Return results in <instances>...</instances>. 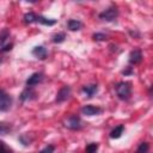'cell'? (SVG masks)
<instances>
[{"label": "cell", "mask_w": 153, "mask_h": 153, "mask_svg": "<svg viewBox=\"0 0 153 153\" xmlns=\"http://www.w3.org/2000/svg\"><path fill=\"white\" fill-rule=\"evenodd\" d=\"M12 47H13V44H12V43H10V44H6V45H4V47H1V48H0V51H1V53H5V51H10V50L12 49Z\"/></svg>", "instance_id": "d4e9b609"}, {"label": "cell", "mask_w": 153, "mask_h": 153, "mask_svg": "<svg viewBox=\"0 0 153 153\" xmlns=\"http://www.w3.org/2000/svg\"><path fill=\"white\" fill-rule=\"evenodd\" d=\"M115 91L120 99L127 100L131 94V84L129 81H121L115 86Z\"/></svg>", "instance_id": "6da1fadb"}, {"label": "cell", "mask_w": 153, "mask_h": 153, "mask_svg": "<svg viewBox=\"0 0 153 153\" xmlns=\"http://www.w3.org/2000/svg\"><path fill=\"white\" fill-rule=\"evenodd\" d=\"M66 38V33L65 32H59V33H55L53 36V42L54 43H62Z\"/></svg>", "instance_id": "ac0fdd59"}, {"label": "cell", "mask_w": 153, "mask_h": 153, "mask_svg": "<svg viewBox=\"0 0 153 153\" xmlns=\"http://www.w3.org/2000/svg\"><path fill=\"white\" fill-rule=\"evenodd\" d=\"M10 37V30L8 29H2L0 32V48L4 45V43L7 41V38Z\"/></svg>", "instance_id": "2e32d148"}, {"label": "cell", "mask_w": 153, "mask_h": 153, "mask_svg": "<svg viewBox=\"0 0 153 153\" xmlns=\"http://www.w3.org/2000/svg\"><path fill=\"white\" fill-rule=\"evenodd\" d=\"M123 130H124V126H117V127H115L111 131H110V137L111 139H118V137H121V135L123 134Z\"/></svg>", "instance_id": "5bb4252c"}, {"label": "cell", "mask_w": 153, "mask_h": 153, "mask_svg": "<svg viewBox=\"0 0 153 153\" xmlns=\"http://www.w3.org/2000/svg\"><path fill=\"white\" fill-rule=\"evenodd\" d=\"M36 23L51 26V25H55V24H56V20H55V19H48V18H45V17H43V16H38V14H37V17H36Z\"/></svg>", "instance_id": "4fadbf2b"}, {"label": "cell", "mask_w": 153, "mask_h": 153, "mask_svg": "<svg viewBox=\"0 0 153 153\" xmlns=\"http://www.w3.org/2000/svg\"><path fill=\"white\" fill-rule=\"evenodd\" d=\"M134 72H133V69H131V67H127V69H123L122 71V74H124V75H129V74H133Z\"/></svg>", "instance_id": "484cf974"}, {"label": "cell", "mask_w": 153, "mask_h": 153, "mask_svg": "<svg viewBox=\"0 0 153 153\" xmlns=\"http://www.w3.org/2000/svg\"><path fill=\"white\" fill-rule=\"evenodd\" d=\"M54 151H55V147L53 145H48L43 149H41L38 153H54Z\"/></svg>", "instance_id": "603a6c76"}, {"label": "cell", "mask_w": 153, "mask_h": 153, "mask_svg": "<svg viewBox=\"0 0 153 153\" xmlns=\"http://www.w3.org/2000/svg\"><path fill=\"white\" fill-rule=\"evenodd\" d=\"M0 153H11V149L6 146L4 141H0Z\"/></svg>", "instance_id": "cb8c5ba5"}, {"label": "cell", "mask_w": 153, "mask_h": 153, "mask_svg": "<svg viewBox=\"0 0 153 153\" xmlns=\"http://www.w3.org/2000/svg\"><path fill=\"white\" fill-rule=\"evenodd\" d=\"M71 92H72V90H71V87L69 86H62L60 90H59V92H57V94H56V103H63L65 100H67L68 98H69V96H71Z\"/></svg>", "instance_id": "5b68a950"}, {"label": "cell", "mask_w": 153, "mask_h": 153, "mask_svg": "<svg viewBox=\"0 0 153 153\" xmlns=\"http://www.w3.org/2000/svg\"><path fill=\"white\" fill-rule=\"evenodd\" d=\"M19 141H20L24 146H29V145L31 143V141H32V137H29L27 134H22V135L19 136Z\"/></svg>", "instance_id": "ffe728a7"}, {"label": "cell", "mask_w": 153, "mask_h": 153, "mask_svg": "<svg viewBox=\"0 0 153 153\" xmlns=\"http://www.w3.org/2000/svg\"><path fill=\"white\" fill-rule=\"evenodd\" d=\"M42 80H43V74H42V73L36 72V73L31 74V75H30L27 79H26L25 85H26V87H33V86L38 85V84H39Z\"/></svg>", "instance_id": "8992f818"}, {"label": "cell", "mask_w": 153, "mask_h": 153, "mask_svg": "<svg viewBox=\"0 0 153 153\" xmlns=\"http://www.w3.org/2000/svg\"><path fill=\"white\" fill-rule=\"evenodd\" d=\"M82 26V23L78 19H69L67 22V27L71 30V31H76V30H80Z\"/></svg>", "instance_id": "7c38bea8"}, {"label": "cell", "mask_w": 153, "mask_h": 153, "mask_svg": "<svg viewBox=\"0 0 153 153\" xmlns=\"http://www.w3.org/2000/svg\"><path fill=\"white\" fill-rule=\"evenodd\" d=\"M36 17H37V14L35 12H27L24 14V23H26V24L36 23Z\"/></svg>", "instance_id": "9a60e30c"}, {"label": "cell", "mask_w": 153, "mask_h": 153, "mask_svg": "<svg viewBox=\"0 0 153 153\" xmlns=\"http://www.w3.org/2000/svg\"><path fill=\"white\" fill-rule=\"evenodd\" d=\"M65 127L71 129V130H79L82 128V122L81 118L78 115H71L66 121H65Z\"/></svg>", "instance_id": "3957f363"}, {"label": "cell", "mask_w": 153, "mask_h": 153, "mask_svg": "<svg viewBox=\"0 0 153 153\" xmlns=\"http://www.w3.org/2000/svg\"><path fill=\"white\" fill-rule=\"evenodd\" d=\"M81 92L85 94V97L92 98V97L98 92V85H97V84H88V85H85V86H82Z\"/></svg>", "instance_id": "52a82bcc"}, {"label": "cell", "mask_w": 153, "mask_h": 153, "mask_svg": "<svg viewBox=\"0 0 153 153\" xmlns=\"http://www.w3.org/2000/svg\"><path fill=\"white\" fill-rule=\"evenodd\" d=\"M35 98H36V92L32 90V87H26L19 96L20 102H27V100H31Z\"/></svg>", "instance_id": "30bf717a"}, {"label": "cell", "mask_w": 153, "mask_h": 153, "mask_svg": "<svg viewBox=\"0 0 153 153\" xmlns=\"http://www.w3.org/2000/svg\"><path fill=\"white\" fill-rule=\"evenodd\" d=\"M99 19L102 20H106V22H114L116 20V18L118 17V10L115 5H111L110 7H108L106 10H104L103 12L99 13Z\"/></svg>", "instance_id": "7a4b0ae2"}, {"label": "cell", "mask_w": 153, "mask_h": 153, "mask_svg": "<svg viewBox=\"0 0 153 153\" xmlns=\"http://www.w3.org/2000/svg\"><path fill=\"white\" fill-rule=\"evenodd\" d=\"M0 62H1V60H0Z\"/></svg>", "instance_id": "4316f807"}, {"label": "cell", "mask_w": 153, "mask_h": 153, "mask_svg": "<svg viewBox=\"0 0 153 153\" xmlns=\"http://www.w3.org/2000/svg\"><path fill=\"white\" fill-rule=\"evenodd\" d=\"M12 130V126L8 123L0 122V135H6Z\"/></svg>", "instance_id": "e0dca14e"}, {"label": "cell", "mask_w": 153, "mask_h": 153, "mask_svg": "<svg viewBox=\"0 0 153 153\" xmlns=\"http://www.w3.org/2000/svg\"><path fill=\"white\" fill-rule=\"evenodd\" d=\"M149 149V145L148 142H141L136 149V153H147Z\"/></svg>", "instance_id": "44dd1931"}, {"label": "cell", "mask_w": 153, "mask_h": 153, "mask_svg": "<svg viewBox=\"0 0 153 153\" xmlns=\"http://www.w3.org/2000/svg\"><path fill=\"white\" fill-rule=\"evenodd\" d=\"M81 112L86 116H96L102 112V109L94 105H84L81 108Z\"/></svg>", "instance_id": "9c48e42d"}, {"label": "cell", "mask_w": 153, "mask_h": 153, "mask_svg": "<svg viewBox=\"0 0 153 153\" xmlns=\"http://www.w3.org/2000/svg\"><path fill=\"white\" fill-rule=\"evenodd\" d=\"M12 97L5 92L4 90L0 88V111L1 112H5V111H8L12 106Z\"/></svg>", "instance_id": "277c9868"}, {"label": "cell", "mask_w": 153, "mask_h": 153, "mask_svg": "<svg viewBox=\"0 0 153 153\" xmlns=\"http://www.w3.org/2000/svg\"><path fill=\"white\" fill-rule=\"evenodd\" d=\"M130 65H139L142 61V53L140 49H134L130 51L129 54V59H128Z\"/></svg>", "instance_id": "ba28073f"}, {"label": "cell", "mask_w": 153, "mask_h": 153, "mask_svg": "<svg viewBox=\"0 0 153 153\" xmlns=\"http://www.w3.org/2000/svg\"><path fill=\"white\" fill-rule=\"evenodd\" d=\"M98 151V143L97 142H92V143H88L85 148V152L86 153H97Z\"/></svg>", "instance_id": "d6986e66"}, {"label": "cell", "mask_w": 153, "mask_h": 153, "mask_svg": "<svg viewBox=\"0 0 153 153\" xmlns=\"http://www.w3.org/2000/svg\"><path fill=\"white\" fill-rule=\"evenodd\" d=\"M92 38H93L94 41H105V39H108V36H106L105 33H100V32H97V33H93Z\"/></svg>", "instance_id": "7402d4cb"}, {"label": "cell", "mask_w": 153, "mask_h": 153, "mask_svg": "<svg viewBox=\"0 0 153 153\" xmlns=\"http://www.w3.org/2000/svg\"><path fill=\"white\" fill-rule=\"evenodd\" d=\"M32 55L39 60H45L48 56V50L43 45H37L32 49Z\"/></svg>", "instance_id": "8fae6325"}]
</instances>
